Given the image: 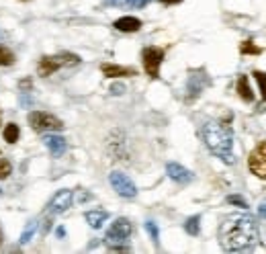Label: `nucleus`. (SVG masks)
I'll use <instances>...</instances> for the list:
<instances>
[{"label":"nucleus","mask_w":266,"mask_h":254,"mask_svg":"<svg viewBox=\"0 0 266 254\" xmlns=\"http://www.w3.org/2000/svg\"><path fill=\"white\" fill-rule=\"evenodd\" d=\"M221 248L228 252H248L258 244V226L248 213H231L219 226Z\"/></svg>","instance_id":"obj_1"},{"label":"nucleus","mask_w":266,"mask_h":254,"mask_svg":"<svg viewBox=\"0 0 266 254\" xmlns=\"http://www.w3.org/2000/svg\"><path fill=\"white\" fill-rule=\"evenodd\" d=\"M203 142L209 148L213 156H217L219 160L225 164H233L235 156H233V131L230 125L219 123V121H207L201 129Z\"/></svg>","instance_id":"obj_2"},{"label":"nucleus","mask_w":266,"mask_h":254,"mask_svg":"<svg viewBox=\"0 0 266 254\" xmlns=\"http://www.w3.org/2000/svg\"><path fill=\"white\" fill-rule=\"evenodd\" d=\"M80 64V57L74 55V54H57V55H43L41 60L37 64V74L39 76H52L55 70L60 68H66V66H76Z\"/></svg>","instance_id":"obj_3"},{"label":"nucleus","mask_w":266,"mask_h":254,"mask_svg":"<svg viewBox=\"0 0 266 254\" xmlns=\"http://www.w3.org/2000/svg\"><path fill=\"white\" fill-rule=\"evenodd\" d=\"M29 125H31L37 133L64 129V123L57 119L55 115L45 113V111H31V113H29Z\"/></svg>","instance_id":"obj_4"},{"label":"nucleus","mask_w":266,"mask_h":254,"mask_svg":"<svg viewBox=\"0 0 266 254\" xmlns=\"http://www.w3.org/2000/svg\"><path fill=\"white\" fill-rule=\"evenodd\" d=\"M142 57H143V70L145 74L150 78H158L160 76V66L164 62V50H160V47H145V50L142 52Z\"/></svg>","instance_id":"obj_5"},{"label":"nucleus","mask_w":266,"mask_h":254,"mask_svg":"<svg viewBox=\"0 0 266 254\" xmlns=\"http://www.w3.org/2000/svg\"><path fill=\"white\" fill-rule=\"evenodd\" d=\"M109 182H111V187L117 191V195L123 197V199H133L137 195V187L133 184V181L127 177V174L119 172V170H113L109 174Z\"/></svg>","instance_id":"obj_6"},{"label":"nucleus","mask_w":266,"mask_h":254,"mask_svg":"<svg viewBox=\"0 0 266 254\" xmlns=\"http://www.w3.org/2000/svg\"><path fill=\"white\" fill-rule=\"evenodd\" d=\"M131 232H133V226H131L129 219H127V218H117L111 223V228L106 230L105 240L109 244H121V242H125L127 238L131 236Z\"/></svg>","instance_id":"obj_7"},{"label":"nucleus","mask_w":266,"mask_h":254,"mask_svg":"<svg viewBox=\"0 0 266 254\" xmlns=\"http://www.w3.org/2000/svg\"><path fill=\"white\" fill-rule=\"evenodd\" d=\"M248 168H250V172L254 174V177H258L260 181H266V142H260L250 152Z\"/></svg>","instance_id":"obj_8"},{"label":"nucleus","mask_w":266,"mask_h":254,"mask_svg":"<svg viewBox=\"0 0 266 254\" xmlns=\"http://www.w3.org/2000/svg\"><path fill=\"white\" fill-rule=\"evenodd\" d=\"M205 86H209V78L203 70L199 72H191L189 80H186V103H193L201 96V92L205 91Z\"/></svg>","instance_id":"obj_9"},{"label":"nucleus","mask_w":266,"mask_h":254,"mask_svg":"<svg viewBox=\"0 0 266 254\" xmlns=\"http://www.w3.org/2000/svg\"><path fill=\"white\" fill-rule=\"evenodd\" d=\"M72 201H74V193L70 189H62V191H57L52 197V201L47 203V211L52 213V216H60V213H64L72 207Z\"/></svg>","instance_id":"obj_10"},{"label":"nucleus","mask_w":266,"mask_h":254,"mask_svg":"<svg viewBox=\"0 0 266 254\" xmlns=\"http://www.w3.org/2000/svg\"><path fill=\"white\" fill-rule=\"evenodd\" d=\"M43 144H45V148L49 150V154H52L53 158H62V156L66 154V150H68L66 138H62V135H57V133H45Z\"/></svg>","instance_id":"obj_11"},{"label":"nucleus","mask_w":266,"mask_h":254,"mask_svg":"<svg viewBox=\"0 0 266 254\" xmlns=\"http://www.w3.org/2000/svg\"><path fill=\"white\" fill-rule=\"evenodd\" d=\"M166 174H168V177L174 182H178V184H189L195 179V174L189 168H184L182 164H178V162H168V164H166Z\"/></svg>","instance_id":"obj_12"},{"label":"nucleus","mask_w":266,"mask_h":254,"mask_svg":"<svg viewBox=\"0 0 266 254\" xmlns=\"http://www.w3.org/2000/svg\"><path fill=\"white\" fill-rule=\"evenodd\" d=\"M113 27L121 33H135L142 29V21L137 17H121V18H117Z\"/></svg>","instance_id":"obj_13"},{"label":"nucleus","mask_w":266,"mask_h":254,"mask_svg":"<svg viewBox=\"0 0 266 254\" xmlns=\"http://www.w3.org/2000/svg\"><path fill=\"white\" fill-rule=\"evenodd\" d=\"M101 72H103L106 78H121V76H135V74H137L133 68L117 66V64H103V66H101Z\"/></svg>","instance_id":"obj_14"},{"label":"nucleus","mask_w":266,"mask_h":254,"mask_svg":"<svg viewBox=\"0 0 266 254\" xmlns=\"http://www.w3.org/2000/svg\"><path fill=\"white\" fill-rule=\"evenodd\" d=\"M84 219L92 230H98V228H103V223L106 219H109V213L105 209H90V211L84 213Z\"/></svg>","instance_id":"obj_15"},{"label":"nucleus","mask_w":266,"mask_h":254,"mask_svg":"<svg viewBox=\"0 0 266 254\" xmlns=\"http://www.w3.org/2000/svg\"><path fill=\"white\" fill-rule=\"evenodd\" d=\"M235 89H238V94H240V99L244 103H252L254 101V92L250 89V82H248V76L242 74L238 78V82H235Z\"/></svg>","instance_id":"obj_16"},{"label":"nucleus","mask_w":266,"mask_h":254,"mask_svg":"<svg viewBox=\"0 0 266 254\" xmlns=\"http://www.w3.org/2000/svg\"><path fill=\"white\" fill-rule=\"evenodd\" d=\"M152 0H106V4L111 6H129V8H143Z\"/></svg>","instance_id":"obj_17"},{"label":"nucleus","mask_w":266,"mask_h":254,"mask_svg":"<svg viewBox=\"0 0 266 254\" xmlns=\"http://www.w3.org/2000/svg\"><path fill=\"white\" fill-rule=\"evenodd\" d=\"M2 135H4V140L8 144H17L18 142V135H21V129H18L17 123H8V125H4Z\"/></svg>","instance_id":"obj_18"},{"label":"nucleus","mask_w":266,"mask_h":254,"mask_svg":"<svg viewBox=\"0 0 266 254\" xmlns=\"http://www.w3.org/2000/svg\"><path fill=\"white\" fill-rule=\"evenodd\" d=\"M184 230L186 234H191V236H199L201 232V216H193L184 221Z\"/></svg>","instance_id":"obj_19"},{"label":"nucleus","mask_w":266,"mask_h":254,"mask_svg":"<svg viewBox=\"0 0 266 254\" xmlns=\"http://www.w3.org/2000/svg\"><path fill=\"white\" fill-rule=\"evenodd\" d=\"M240 52L244 55H260L262 54V47L256 45L252 39H246V41H242V45H240Z\"/></svg>","instance_id":"obj_20"},{"label":"nucleus","mask_w":266,"mask_h":254,"mask_svg":"<svg viewBox=\"0 0 266 254\" xmlns=\"http://www.w3.org/2000/svg\"><path fill=\"white\" fill-rule=\"evenodd\" d=\"M37 219H33V221H29L27 223V228L23 230V234H21V244H27V242H31V238L35 236V232H37Z\"/></svg>","instance_id":"obj_21"},{"label":"nucleus","mask_w":266,"mask_h":254,"mask_svg":"<svg viewBox=\"0 0 266 254\" xmlns=\"http://www.w3.org/2000/svg\"><path fill=\"white\" fill-rule=\"evenodd\" d=\"M15 64V55L8 47L0 45V66H13Z\"/></svg>","instance_id":"obj_22"},{"label":"nucleus","mask_w":266,"mask_h":254,"mask_svg":"<svg viewBox=\"0 0 266 254\" xmlns=\"http://www.w3.org/2000/svg\"><path fill=\"white\" fill-rule=\"evenodd\" d=\"M252 76L256 78V82L260 86V92H262V101L266 105V72H260V70H254Z\"/></svg>","instance_id":"obj_23"},{"label":"nucleus","mask_w":266,"mask_h":254,"mask_svg":"<svg viewBox=\"0 0 266 254\" xmlns=\"http://www.w3.org/2000/svg\"><path fill=\"white\" fill-rule=\"evenodd\" d=\"M11 172H13L11 162L4 160V158H0V181H2V179H8V177H11Z\"/></svg>","instance_id":"obj_24"},{"label":"nucleus","mask_w":266,"mask_h":254,"mask_svg":"<svg viewBox=\"0 0 266 254\" xmlns=\"http://www.w3.org/2000/svg\"><path fill=\"white\" fill-rule=\"evenodd\" d=\"M145 230H147V234H150V238L158 244V238H160V230H158L156 221H145Z\"/></svg>","instance_id":"obj_25"},{"label":"nucleus","mask_w":266,"mask_h":254,"mask_svg":"<svg viewBox=\"0 0 266 254\" xmlns=\"http://www.w3.org/2000/svg\"><path fill=\"white\" fill-rule=\"evenodd\" d=\"M228 203L230 205H238V207H242V209H248V201H246L244 197H238V195H230Z\"/></svg>","instance_id":"obj_26"},{"label":"nucleus","mask_w":266,"mask_h":254,"mask_svg":"<svg viewBox=\"0 0 266 254\" xmlns=\"http://www.w3.org/2000/svg\"><path fill=\"white\" fill-rule=\"evenodd\" d=\"M111 92H113L115 96H119V94H123V92H125V86L117 82V84H113V86H111Z\"/></svg>","instance_id":"obj_27"},{"label":"nucleus","mask_w":266,"mask_h":254,"mask_svg":"<svg viewBox=\"0 0 266 254\" xmlns=\"http://www.w3.org/2000/svg\"><path fill=\"white\" fill-rule=\"evenodd\" d=\"M258 213H260V218H266V199L258 205Z\"/></svg>","instance_id":"obj_28"},{"label":"nucleus","mask_w":266,"mask_h":254,"mask_svg":"<svg viewBox=\"0 0 266 254\" xmlns=\"http://www.w3.org/2000/svg\"><path fill=\"white\" fill-rule=\"evenodd\" d=\"M18 86H21V91L27 89V92H29V89H31V80H21V82H18Z\"/></svg>","instance_id":"obj_29"},{"label":"nucleus","mask_w":266,"mask_h":254,"mask_svg":"<svg viewBox=\"0 0 266 254\" xmlns=\"http://www.w3.org/2000/svg\"><path fill=\"white\" fill-rule=\"evenodd\" d=\"M160 2H162V4H168V6H170V4H180L182 0H160Z\"/></svg>","instance_id":"obj_30"},{"label":"nucleus","mask_w":266,"mask_h":254,"mask_svg":"<svg viewBox=\"0 0 266 254\" xmlns=\"http://www.w3.org/2000/svg\"><path fill=\"white\" fill-rule=\"evenodd\" d=\"M57 236L64 238V236H66V230H64V228H57Z\"/></svg>","instance_id":"obj_31"},{"label":"nucleus","mask_w":266,"mask_h":254,"mask_svg":"<svg viewBox=\"0 0 266 254\" xmlns=\"http://www.w3.org/2000/svg\"><path fill=\"white\" fill-rule=\"evenodd\" d=\"M0 244H2V232H0Z\"/></svg>","instance_id":"obj_32"}]
</instances>
